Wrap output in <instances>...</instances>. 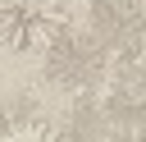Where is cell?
I'll list each match as a JSON object with an SVG mask.
<instances>
[{
  "instance_id": "cell-5",
  "label": "cell",
  "mask_w": 146,
  "mask_h": 142,
  "mask_svg": "<svg viewBox=\"0 0 146 142\" xmlns=\"http://www.w3.org/2000/svg\"><path fill=\"white\" fill-rule=\"evenodd\" d=\"M64 5H68V9H100L105 0H64Z\"/></svg>"
},
{
  "instance_id": "cell-1",
  "label": "cell",
  "mask_w": 146,
  "mask_h": 142,
  "mask_svg": "<svg viewBox=\"0 0 146 142\" xmlns=\"http://www.w3.org/2000/svg\"><path fill=\"white\" fill-rule=\"evenodd\" d=\"M73 32L64 0H0V41L18 55H50Z\"/></svg>"
},
{
  "instance_id": "cell-6",
  "label": "cell",
  "mask_w": 146,
  "mask_h": 142,
  "mask_svg": "<svg viewBox=\"0 0 146 142\" xmlns=\"http://www.w3.org/2000/svg\"><path fill=\"white\" fill-rule=\"evenodd\" d=\"M132 5H146V0H132Z\"/></svg>"
},
{
  "instance_id": "cell-3",
  "label": "cell",
  "mask_w": 146,
  "mask_h": 142,
  "mask_svg": "<svg viewBox=\"0 0 146 142\" xmlns=\"http://www.w3.org/2000/svg\"><path fill=\"white\" fill-rule=\"evenodd\" d=\"M36 119H41V105H36L32 96H5V101H0V137L27 128V124H36Z\"/></svg>"
},
{
  "instance_id": "cell-2",
  "label": "cell",
  "mask_w": 146,
  "mask_h": 142,
  "mask_svg": "<svg viewBox=\"0 0 146 142\" xmlns=\"http://www.w3.org/2000/svg\"><path fill=\"white\" fill-rule=\"evenodd\" d=\"M46 78L64 92H73L78 101H87L105 78H110V50L96 41V37H82V32H68L50 55H46Z\"/></svg>"
},
{
  "instance_id": "cell-4",
  "label": "cell",
  "mask_w": 146,
  "mask_h": 142,
  "mask_svg": "<svg viewBox=\"0 0 146 142\" xmlns=\"http://www.w3.org/2000/svg\"><path fill=\"white\" fill-rule=\"evenodd\" d=\"M59 137V124H50L46 115L36 119V124H27V128H18V133H9V137H0V142H55Z\"/></svg>"
}]
</instances>
